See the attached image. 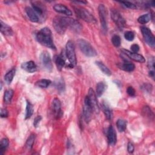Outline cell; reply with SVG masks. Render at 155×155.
Segmentation results:
<instances>
[{"label":"cell","instance_id":"obj_1","mask_svg":"<svg viewBox=\"0 0 155 155\" xmlns=\"http://www.w3.org/2000/svg\"><path fill=\"white\" fill-rule=\"evenodd\" d=\"M37 41L42 45H44L51 49L56 50V47L54 43L51 32L48 27H44L41 29L36 36Z\"/></svg>","mask_w":155,"mask_h":155},{"label":"cell","instance_id":"obj_2","mask_svg":"<svg viewBox=\"0 0 155 155\" xmlns=\"http://www.w3.org/2000/svg\"><path fill=\"white\" fill-rule=\"evenodd\" d=\"M53 26L56 32L63 35L68 28V17L57 16L53 20Z\"/></svg>","mask_w":155,"mask_h":155},{"label":"cell","instance_id":"obj_3","mask_svg":"<svg viewBox=\"0 0 155 155\" xmlns=\"http://www.w3.org/2000/svg\"><path fill=\"white\" fill-rule=\"evenodd\" d=\"M79 49L84 55L88 57H94L97 55V52L92 45L87 41L81 39L78 41Z\"/></svg>","mask_w":155,"mask_h":155},{"label":"cell","instance_id":"obj_4","mask_svg":"<svg viewBox=\"0 0 155 155\" xmlns=\"http://www.w3.org/2000/svg\"><path fill=\"white\" fill-rule=\"evenodd\" d=\"M66 54L70 63L69 67L73 68L76 65V57L74 43L72 41H67L66 45Z\"/></svg>","mask_w":155,"mask_h":155},{"label":"cell","instance_id":"obj_5","mask_svg":"<svg viewBox=\"0 0 155 155\" xmlns=\"http://www.w3.org/2000/svg\"><path fill=\"white\" fill-rule=\"evenodd\" d=\"M74 9L76 15L84 21L92 24L96 23L95 18L87 10L82 8H75Z\"/></svg>","mask_w":155,"mask_h":155},{"label":"cell","instance_id":"obj_6","mask_svg":"<svg viewBox=\"0 0 155 155\" xmlns=\"http://www.w3.org/2000/svg\"><path fill=\"white\" fill-rule=\"evenodd\" d=\"M98 12H99V17L101 22V29L102 32L104 34H106L108 30L107 26V12L106 8L104 5H100L98 7Z\"/></svg>","mask_w":155,"mask_h":155},{"label":"cell","instance_id":"obj_7","mask_svg":"<svg viewBox=\"0 0 155 155\" xmlns=\"http://www.w3.org/2000/svg\"><path fill=\"white\" fill-rule=\"evenodd\" d=\"M111 18L117 27L121 30L125 27L126 23L121 14L116 9H111Z\"/></svg>","mask_w":155,"mask_h":155},{"label":"cell","instance_id":"obj_8","mask_svg":"<svg viewBox=\"0 0 155 155\" xmlns=\"http://www.w3.org/2000/svg\"><path fill=\"white\" fill-rule=\"evenodd\" d=\"M141 32L145 42L152 48L155 45V38L150 29L146 27H141Z\"/></svg>","mask_w":155,"mask_h":155},{"label":"cell","instance_id":"obj_9","mask_svg":"<svg viewBox=\"0 0 155 155\" xmlns=\"http://www.w3.org/2000/svg\"><path fill=\"white\" fill-rule=\"evenodd\" d=\"M90 105L93 110V111L96 113H99V107L98 106V103L97 101V96L95 93L93 88H90L88 90V96H87Z\"/></svg>","mask_w":155,"mask_h":155},{"label":"cell","instance_id":"obj_10","mask_svg":"<svg viewBox=\"0 0 155 155\" xmlns=\"http://www.w3.org/2000/svg\"><path fill=\"white\" fill-rule=\"evenodd\" d=\"M40 60L42 66L48 72H51L53 68L52 63L50 54L48 51H44L40 55Z\"/></svg>","mask_w":155,"mask_h":155},{"label":"cell","instance_id":"obj_11","mask_svg":"<svg viewBox=\"0 0 155 155\" xmlns=\"http://www.w3.org/2000/svg\"><path fill=\"white\" fill-rule=\"evenodd\" d=\"M122 51L123 54H124L126 56H127L129 58L135 61L140 63H144L145 62V60L143 56L141 55H139L137 53H133L130 52V51L127 50L126 49H122Z\"/></svg>","mask_w":155,"mask_h":155},{"label":"cell","instance_id":"obj_12","mask_svg":"<svg viewBox=\"0 0 155 155\" xmlns=\"http://www.w3.org/2000/svg\"><path fill=\"white\" fill-rule=\"evenodd\" d=\"M107 138H108V142L109 144L113 146L115 145L117 141V136L116 133L115 132V129L112 126H110L107 130Z\"/></svg>","mask_w":155,"mask_h":155},{"label":"cell","instance_id":"obj_13","mask_svg":"<svg viewBox=\"0 0 155 155\" xmlns=\"http://www.w3.org/2000/svg\"><path fill=\"white\" fill-rule=\"evenodd\" d=\"M68 28L70 29L75 32L79 33L82 30V26L78 21L68 18Z\"/></svg>","mask_w":155,"mask_h":155},{"label":"cell","instance_id":"obj_14","mask_svg":"<svg viewBox=\"0 0 155 155\" xmlns=\"http://www.w3.org/2000/svg\"><path fill=\"white\" fill-rule=\"evenodd\" d=\"M54 9L55 12L61 14H64L67 16H71L72 15V11L67 8L66 6L62 4H57L54 5Z\"/></svg>","mask_w":155,"mask_h":155},{"label":"cell","instance_id":"obj_15","mask_svg":"<svg viewBox=\"0 0 155 155\" xmlns=\"http://www.w3.org/2000/svg\"><path fill=\"white\" fill-rule=\"evenodd\" d=\"M93 110L87 102H84V106L83 107V115L85 119V121L87 123H88L91 118V114Z\"/></svg>","mask_w":155,"mask_h":155},{"label":"cell","instance_id":"obj_16","mask_svg":"<svg viewBox=\"0 0 155 155\" xmlns=\"http://www.w3.org/2000/svg\"><path fill=\"white\" fill-rule=\"evenodd\" d=\"M51 107H52L53 112L57 118L60 116V113L61 112V104L59 99L55 98L51 104Z\"/></svg>","mask_w":155,"mask_h":155},{"label":"cell","instance_id":"obj_17","mask_svg":"<svg viewBox=\"0 0 155 155\" xmlns=\"http://www.w3.org/2000/svg\"><path fill=\"white\" fill-rule=\"evenodd\" d=\"M21 68L25 71L31 73L35 72L37 70V67L35 63L32 61H30L23 63L21 65Z\"/></svg>","mask_w":155,"mask_h":155},{"label":"cell","instance_id":"obj_18","mask_svg":"<svg viewBox=\"0 0 155 155\" xmlns=\"http://www.w3.org/2000/svg\"><path fill=\"white\" fill-rule=\"evenodd\" d=\"M26 14L27 15V17H29V20L32 22H33V23L39 22V17L32 8H30L29 7H27L26 8Z\"/></svg>","mask_w":155,"mask_h":155},{"label":"cell","instance_id":"obj_19","mask_svg":"<svg viewBox=\"0 0 155 155\" xmlns=\"http://www.w3.org/2000/svg\"><path fill=\"white\" fill-rule=\"evenodd\" d=\"M1 24V32L5 36H12L14 33L12 29L8 24L3 23L2 21L0 22Z\"/></svg>","mask_w":155,"mask_h":155},{"label":"cell","instance_id":"obj_20","mask_svg":"<svg viewBox=\"0 0 155 155\" xmlns=\"http://www.w3.org/2000/svg\"><path fill=\"white\" fill-rule=\"evenodd\" d=\"M32 9L36 12L38 15L40 17H43L45 14V10L44 9V6H42L40 3L38 2L32 3Z\"/></svg>","mask_w":155,"mask_h":155},{"label":"cell","instance_id":"obj_21","mask_svg":"<svg viewBox=\"0 0 155 155\" xmlns=\"http://www.w3.org/2000/svg\"><path fill=\"white\" fill-rule=\"evenodd\" d=\"M106 89V84L103 82H99L96 84V95L97 97H101L104 93Z\"/></svg>","mask_w":155,"mask_h":155},{"label":"cell","instance_id":"obj_22","mask_svg":"<svg viewBox=\"0 0 155 155\" xmlns=\"http://www.w3.org/2000/svg\"><path fill=\"white\" fill-rule=\"evenodd\" d=\"M102 107L106 118L108 120H110L112 118V112L110 109L109 106L106 104V103H103L102 105Z\"/></svg>","mask_w":155,"mask_h":155},{"label":"cell","instance_id":"obj_23","mask_svg":"<svg viewBox=\"0 0 155 155\" xmlns=\"http://www.w3.org/2000/svg\"><path fill=\"white\" fill-rule=\"evenodd\" d=\"M14 94V91L12 89L6 90L4 95V101L6 104H10Z\"/></svg>","mask_w":155,"mask_h":155},{"label":"cell","instance_id":"obj_24","mask_svg":"<svg viewBox=\"0 0 155 155\" xmlns=\"http://www.w3.org/2000/svg\"><path fill=\"white\" fill-rule=\"evenodd\" d=\"M96 64L98 66V67L99 68V69L104 73L105 75H107V76H110L112 75V72L110 70V69L105 65L103 64L102 62L100 61H96Z\"/></svg>","mask_w":155,"mask_h":155},{"label":"cell","instance_id":"obj_25","mask_svg":"<svg viewBox=\"0 0 155 155\" xmlns=\"http://www.w3.org/2000/svg\"><path fill=\"white\" fill-rule=\"evenodd\" d=\"M54 60H55V64L58 68V70H61L63 67L65 66V61L63 59V58L61 56L57 55L55 57Z\"/></svg>","mask_w":155,"mask_h":155},{"label":"cell","instance_id":"obj_26","mask_svg":"<svg viewBox=\"0 0 155 155\" xmlns=\"http://www.w3.org/2000/svg\"><path fill=\"white\" fill-rule=\"evenodd\" d=\"M26 117L25 119H28L29 118H31V116H32L33 113V105L31 104V103L29 101H27V105H26Z\"/></svg>","mask_w":155,"mask_h":155},{"label":"cell","instance_id":"obj_27","mask_svg":"<svg viewBox=\"0 0 155 155\" xmlns=\"http://www.w3.org/2000/svg\"><path fill=\"white\" fill-rule=\"evenodd\" d=\"M9 144V140L7 138H3L0 142V155H2L5 152Z\"/></svg>","mask_w":155,"mask_h":155},{"label":"cell","instance_id":"obj_28","mask_svg":"<svg viewBox=\"0 0 155 155\" xmlns=\"http://www.w3.org/2000/svg\"><path fill=\"white\" fill-rule=\"evenodd\" d=\"M15 75V69H12L6 74L5 76V80L8 84H11V82L14 79Z\"/></svg>","mask_w":155,"mask_h":155},{"label":"cell","instance_id":"obj_29","mask_svg":"<svg viewBox=\"0 0 155 155\" xmlns=\"http://www.w3.org/2000/svg\"><path fill=\"white\" fill-rule=\"evenodd\" d=\"M121 69H122V70H124L126 72H133L135 69V65L130 62H125L124 64H122L121 66Z\"/></svg>","mask_w":155,"mask_h":155},{"label":"cell","instance_id":"obj_30","mask_svg":"<svg viewBox=\"0 0 155 155\" xmlns=\"http://www.w3.org/2000/svg\"><path fill=\"white\" fill-rule=\"evenodd\" d=\"M151 20V15L150 14H147L139 17L138 19V21L139 23L141 24H145L148 23Z\"/></svg>","mask_w":155,"mask_h":155},{"label":"cell","instance_id":"obj_31","mask_svg":"<svg viewBox=\"0 0 155 155\" xmlns=\"http://www.w3.org/2000/svg\"><path fill=\"white\" fill-rule=\"evenodd\" d=\"M116 126L119 132H123L127 128V121L124 119H119L116 122Z\"/></svg>","mask_w":155,"mask_h":155},{"label":"cell","instance_id":"obj_32","mask_svg":"<svg viewBox=\"0 0 155 155\" xmlns=\"http://www.w3.org/2000/svg\"><path fill=\"white\" fill-rule=\"evenodd\" d=\"M35 135L34 134H32L30 135V136L28 138L26 143V148L28 150H32L33 145L34 144L35 142Z\"/></svg>","mask_w":155,"mask_h":155},{"label":"cell","instance_id":"obj_33","mask_svg":"<svg viewBox=\"0 0 155 155\" xmlns=\"http://www.w3.org/2000/svg\"><path fill=\"white\" fill-rule=\"evenodd\" d=\"M51 83V81L50 80L42 79L37 81L36 83V85L40 88H47L50 85Z\"/></svg>","mask_w":155,"mask_h":155},{"label":"cell","instance_id":"obj_34","mask_svg":"<svg viewBox=\"0 0 155 155\" xmlns=\"http://www.w3.org/2000/svg\"><path fill=\"white\" fill-rule=\"evenodd\" d=\"M142 113L144 116H145L146 118H148L149 119H151V118H153L154 116V115L151 111V110L148 107V106H145L142 110Z\"/></svg>","mask_w":155,"mask_h":155},{"label":"cell","instance_id":"obj_35","mask_svg":"<svg viewBox=\"0 0 155 155\" xmlns=\"http://www.w3.org/2000/svg\"><path fill=\"white\" fill-rule=\"evenodd\" d=\"M55 87L59 91H64L65 90V84L64 81L62 79H60L58 81H57L55 82Z\"/></svg>","mask_w":155,"mask_h":155},{"label":"cell","instance_id":"obj_36","mask_svg":"<svg viewBox=\"0 0 155 155\" xmlns=\"http://www.w3.org/2000/svg\"><path fill=\"white\" fill-rule=\"evenodd\" d=\"M112 42L115 47H118L120 46L121 43V38L118 35H114L112 38Z\"/></svg>","mask_w":155,"mask_h":155},{"label":"cell","instance_id":"obj_37","mask_svg":"<svg viewBox=\"0 0 155 155\" xmlns=\"http://www.w3.org/2000/svg\"><path fill=\"white\" fill-rule=\"evenodd\" d=\"M124 38L129 41H132L135 38V34L133 32L127 31L124 34Z\"/></svg>","mask_w":155,"mask_h":155},{"label":"cell","instance_id":"obj_38","mask_svg":"<svg viewBox=\"0 0 155 155\" xmlns=\"http://www.w3.org/2000/svg\"><path fill=\"white\" fill-rule=\"evenodd\" d=\"M119 3L121 4H122L125 7H126L129 9H136V6L132 3H130V2H119Z\"/></svg>","mask_w":155,"mask_h":155},{"label":"cell","instance_id":"obj_39","mask_svg":"<svg viewBox=\"0 0 155 155\" xmlns=\"http://www.w3.org/2000/svg\"><path fill=\"white\" fill-rule=\"evenodd\" d=\"M148 66L149 67L150 71H153L154 72V60L153 57H151L149 58L148 62Z\"/></svg>","mask_w":155,"mask_h":155},{"label":"cell","instance_id":"obj_40","mask_svg":"<svg viewBox=\"0 0 155 155\" xmlns=\"http://www.w3.org/2000/svg\"><path fill=\"white\" fill-rule=\"evenodd\" d=\"M142 90L147 92H151L153 89V86L150 84H144L142 87Z\"/></svg>","mask_w":155,"mask_h":155},{"label":"cell","instance_id":"obj_41","mask_svg":"<svg viewBox=\"0 0 155 155\" xmlns=\"http://www.w3.org/2000/svg\"><path fill=\"white\" fill-rule=\"evenodd\" d=\"M127 93L130 96H135L136 91L133 87H129L127 89Z\"/></svg>","mask_w":155,"mask_h":155},{"label":"cell","instance_id":"obj_42","mask_svg":"<svg viewBox=\"0 0 155 155\" xmlns=\"http://www.w3.org/2000/svg\"><path fill=\"white\" fill-rule=\"evenodd\" d=\"M0 115L2 118H7L9 115L8 111L6 109H2L1 112H0Z\"/></svg>","mask_w":155,"mask_h":155},{"label":"cell","instance_id":"obj_43","mask_svg":"<svg viewBox=\"0 0 155 155\" xmlns=\"http://www.w3.org/2000/svg\"><path fill=\"white\" fill-rule=\"evenodd\" d=\"M130 48L132 51H133V53H138L139 50V46L136 44H133Z\"/></svg>","mask_w":155,"mask_h":155},{"label":"cell","instance_id":"obj_44","mask_svg":"<svg viewBox=\"0 0 155 155\" xmlns=\"http://www.w3.org/2000/svg\"><path fill=\"white\" fill-rule=\"evenodd\" d=\"M42 119V117L41 116H38L35 118V120H34V122H33V126L35 127H37L39 125L40 121H41Z\"/></svg>","mask_w":155,"mask_h":155},{"label":"cell","instance_id":"obj_45","mask_svg":"<svg viewBox=\"0 0 155 155\" xmlns=\"http://www.w3.org/2000/svg\"><path fill=\"white\" fill-rule=\"evenodd\" d=\"M134 150H135V148H134L133 144L131 142H129L128 145H127V150H128L129 153H133L134 151Z\"/></svg>","mask_w":155,"mask_h":155},{"label":"cell","instance_id":"obj_46","mask_svg":"<svg viewBox=\"0 0 155 155\" xmlns=\"http://www.w3.org/2000/svg\"><path fill=\"white\" fill-rule=\"evenodd\" d=\"M74 3H81V4H87V2H75Z\"/></svg>","mask_w":155,"mask_h":155}]
</instances>
